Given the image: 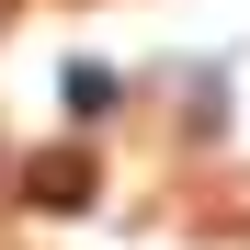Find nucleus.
<instances>
[{
	"label": "nucleus",
	"instance_id": "nucleus-1",
	"mask_svg": "<svg viewBox=\"0 0 250 250\" xmlns=\"http://www.w3.org/2000/svg\"><path fill=\"white\" fill-rule=\"evenodd\" d=\"M91 193V159H34V205H80Z\"/></svg>",
	"mask_w": 250,
	"mask_h": 250
}]
</instances>
